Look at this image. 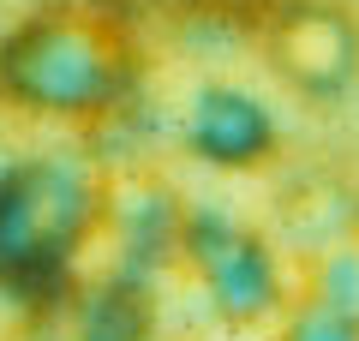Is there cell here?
Returning a JSON list of instances; mask_svg holds the SVG:
<instances>
[{"label": "cell", "instance_id": "6da1fadb", "mask_svg": "<svg viewBox=\"0 0 359 341\" xmlns=\"http://www.w3.org/2000/svg\"><path fill=\"white\" fill-rule=\"evenodd\" d=\"M6 72L42 108H90V102H102L114 90V48L96 30L42 25V30H25Z\"/></svg>", "mask_w": 359, "mask_h": 341}, {"label": "cell", "instance_id": "7a4b0ae2", "mask_svg": "<svg viewBox=\"0 0 359 341\" xmlns=\"http://www.w3.org/2000/svg\"><path fill=\"white\" fill-rule=\"evenodd\" d=\"M353 54H359V42L341 13H294L282 25V36H276V60L299 84H323V90L353 72Z\"/></svg>", "mask_w": 359, "mask_h": 341}]
</instances>
